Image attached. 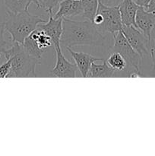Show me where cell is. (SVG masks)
<instances>
[{"label":"cell","instance_id":"obj_1","mask_svg":"<svg viewBox=\"0 0 155 156\" xmlns=\"http://www.w3.org/2000/svg\"><path fill=\"white\" fill-rule=\"evenodd\" d=\"M106 34L100 32L93 21L89 20L63 18L60 46L62 49L77 46L103 47L107 41Z\"/></svg>","mask_w":155,"mask_h":156},{"label":"cell","instance_id":"obj_2","mask_svg":"<svg viewBox=\"0 0 155 156\" xmlns=\"http://www.w3.org/2000/svg\"><path fill=\"white\" fill-rule=\"evenodd\" d=\"M45 21L38 15L30 14L28 10L16 14L7 12V19L4 22L5 30L9 33L12 42L23 44L38 24Z\"/></svg>","mask_w":155,"mask_h":156},{"label":"cell","instance_id":"obj_3","mask_svg":"<svg viewBox=\"0 0 155 156\" xmlns=\"http://www.w3.org/2000/svg\"><path fill=\"white\" fill-rule=\"evenodd\" d=\"M3 55L5 59H12V68L7 78L36 77V67L40 59L29 54L22 44L13 43Z\"/></svg>","mask_w":155,"mask_h":156},{"label":"cell","instance_id":"obj_4","mask_svg":"<svg viewBox=\"0 0 155 156\" xmlns=\"http://www.w3.org/2000/svg\"><path fill=\"white\" fill-rule=\"evenodd\" d=\"M113 44L109 49V53L118 52L123 56L127 62V68L124 70L123 76H128L129 73L134 70H140L142 58L134 50L125 37L122 30L112 34Z\"/></svg>","mask_w":155,"mask_h":156},{"label":"cell","instance_id":"obj_5","mask_svg":"<svg viewBox=\"0 0 155 156\" xmlns=\"http://www.w3.org/2000/svg\"><path fill=\"white\" fill-rule=\"evenodd\" d=\"M97 12L100 14L103 18L102 24L97 27L100 32L113 34L122 30L123 24L119 6L111 7L105 5L99 2Z\"/></svg>","mask_w":155,"mask_h":156},{"label":"cell","instance_id":"obj_6","mask_svg":"<svg viewBox=\"0 0 155 156\" xmlns=\"http://www.w3.org/2000/svg\"><path fill=\"white\" fill-rule=\"evenodd\" d=\"M122 30L132 48L142 59L146 56H150L151 40L147 38L141 30L134 26L123 25Z\"/></svg>","mask_w":155,"mask_h":156},{"label":"cell","instance_id":"obj_7","mask_svg":"<svg viewBox=\"0 0 155 156\" xmlns=\"http://www.w3.org/2000/svg\"><path fill=\"white\" fill-rule=\"evenodd\" d=\"M56 62L54 68L50 70V76L56 78H75L77 66L65 58L60 45L55 46Z\"/></svg>","mask_w":155,"mask_h":156},{"label":"cell","instance_id":"obj_8","mask_svg":"<svg viewBox=\"0 0 155 156\" xmlns=\"http://www.w3.org/2000/svg\"><path fill=\"white\" fill-rule=\"evenodd\" d=\"M49 19L46 23H40L37 27L42 29L51 38L53 47L60 45V39L62 34V22L63 18H54L53 12L49 13Z\"/></svg>","mask_w":155,"mask_h":156},{"label":"cell","instance_id":"obj_9","mask_svg":"<svg viewBox=\"0 0 155 156\" xmlns=\"http://www.w3.org/2000/svg\"><path fill=\"white\" fill-rule=\"evenodd\" d=\"M135 23L137 28L151 40V33L155 27V13L148 12L145 8L141 6L137 12Z\"/></svg>","mask_w":155,"mask_h":156},{"label":"cell","instance_id":"obj_10","mask_svg":"<svg viewBox=\"0 0 155 156\" xmlns=\"http://www.w3.org/2000/svg\"><path fill=\"white\" fill-rule=\"evenodd\" d=\"M66 50L69 52L71 56H72L75 65L77 66L78 69L80 72L81 76L84 78H88L90 68L93 62L104 60L102 58L94 57L89 53L74 51L71 48H67Z\"/></svg>","mask_w":155,"mask_h":156},{"label":"cell","instance_id":"obj_11","mask_svg":"<svg viewBox=\"0 0 155 156\" xmlns=\"http://www.w3.org/2000/svg\"><path fill=\"white\" fill-rule=\"evenodd\" d=\"M83 12L81 0H62L59 9L53 15L54 18H72Z\"/></svg>","mask_w":155,"mask_h":156},{"label":"cell","instance_id":"obj_12","mask_svg":"<svg viewBox=\"0 0 155 156\" xmlns=\"http://www.w3.org/2000/svg\"><path fill=\"white\" fill-rule=\"evenodd\" d=\"M134 0H122L119 5L122 22L123 25L134 26L137 27L135 23V16L137 12L141 8Z\"/></svg>","mask_w":155,"mask_h":156},{"label":"cell","instance_id":"obj_13","mask_svg":"<svg viewBox=\"0 0 155 156\" xmlns=\"http://www.w3.org/2000/svg\"><path fill=\"white\" fill-rule=\"evenodd\" d=\"M115 71L111 68L106 60L103 61L102 64L93 62L90 68L88 77L91 78H112L115 77Z\"/></svg>","mask_w":155,"mask_h":156},{"label":"cell","instance_id":"obj_14","mask_svg":"<svg viewBox=\"0 0 155 156\" xmlns=\"http://www.w3.org/2000/svg\"><path fill=\"white\" fill-rule=\"evenodd\" d=\"M109 53V55L106 62L111 68L115 72H123L127 68V62L122 55L118 52H111Z\"/></svg>","mask_w":155,"mask_h":156},{"label":"cell","instance_id":"obj_15","mask_svg":"<svg viewBox=\"0 0 155 156\" xmlns=\"http://www.w3.org/2000/svg\"><path fill=\"white\" fill-rule=\"evenodd\" d=\"M83 12L81 15L84 19L93 21L98 8V0H81Z\"/></svg>","mask_w":155,"mask_h":156},{"label":"cell","instance_id":"obj_16","mask_svg":"<svg viewBox=\"0 0 155 156\" xmlns=\"http://www.w3.org/2000/svg\"><path fill=\"white\" fill-rule=\"evenodd\" d=\"M30 36L33 40H35L37 45L43 50H46L49 47H51L53 45L51 38L46 34L44 30L39 28V27H36L33 31H32Z\"/></svg>","mask_w":155,"mask_h":156},{"label":"cell","instance_id":"obj_17","mask_svg":"<svg viewBox=\"0 0 155 156\" xmlns=\"http://www.w3.org/2000/svg\"><path fill=\"white\" fill-rule=\"evenodd\" d=\"M22 44L24 46L25 50L29 54L31 55L33 57L37 58L39 59H40L42 58L43 55L46 52L45 50H43V49H41L37 45L35 40H33L30 35L25 38V40H24V43Z\"/></svg>","mask_w":155,"mask_h":156},{"label":"cell","instance_id":"obj_18","mask_svg":"<svg viewBox=\"0 0 155 156\" xmlns=\"http://www.w3.org/2000/svg\"><path fill=\"white\" fill-rule=\"evenodd\" d=\"M4 4L7 12L12 13H19L29 9L28 0H4Z\"/></svg>","mask_w":155,"mask_h":156},{"label":"cell","instance_id":"obj_19","mask_svg":"<svg viewBox=\"0 0 155 156\" xmlns=\"http://www.w3.org/2000/svg\"><path fill=\"white\" fill-rule=\"evenodd\" d=\"M5 24L4 23L0 24V53L4 54L11 47H12L13 42H10L5 39L4 32H5Z\"/></svg>","mask_w":155,"mask_h":156},{"label":"cell","instance_id":"obj_20","mask_svg":"<svg viewBox=\"0 0 155 156\" xmlns=\"http://www.w3.org/2000/svg\"><path fill=\"white\" fill-rule=\"evenodd\" d=\"M62 1V0H40V8L45 9L47 14L51 13Z\"/></svg>","mask_w":155,"mask_h":156},{"label":"cell","instance_id":"obj_21","mask_svg":"<svg viewBox=\"0 0 155 156\" xmlns=\"http://www.w3.org/2000/svg\"><path fill=\"white\" fill-rule=\"evenodd\" d=\"M12 68V59H5V62L0 65V78H7Z\"/></svg>","mask_w":155,"mask_h":156},{"label":"cell","instance_id":"obj_22","mask_svg":"<svg viewBox=\"0 0 155 156\" xmlns=\"http://www.w3.org/2000/svg\"><path fill=\"white\" fill-rule=\"evenodd\" d=\"M150 57L152 59V69H151V76L155 77V38H154V44L151 47L150 50Z\"/></svg>","mask_w":155,"mask_h":156},{"label":"cell","instance_id":"obj_23","mask_svg":"<svg viewBox=\"0 0 155 156\" xmlns=\"http://www.w3.org/2000/svg\"><path fill=\"white\" fill-rule=\"evenodd\" d=\"M98 1L105 5L115 7V6H119L122 0H98Z\"/></svg>","mask_w":155,"mask_h":156},{"label":"cell","instance_id":"obj_24","mask_svg":"<svg viewBox=\"0 0 155 156\" xmlns=\"http://www.w3.org/2000/svg\"><path fill=\"white\" fill-rule=\"evenodd\" d=\"M145 9L148 12L155 13V0H150L147 5L145 7Z\"/></svg>","mask_w":155,"mask_h":156},{"label":"cell","instance_id":"obj_25","mask_svg":"<svg viewBox=\"0 0 155 156\" xmlns=\"http://www.w3.org/2000/svg\"><path fill=\"white\" fill-rule=\"evenodd\" d=\"M134 1H135L137 4L139 5L140 6H142V7L145 8L150 0H134Z\"/></svg>","mask_w":155,"mask_h":156},{"label":"cell","instance_id":"obj_26","mask_svg":"<svg viewBox=\"0 0 155 156\" xmlns=\"http://www.w3.org/2000/svg\"><path fill=\"white\" fill-rule=\"evenodd\" d=\"M31 3H33L37 9L40 8V0H28L29 5H30Z\"/></svg>","mask_w":155,"mask_h":156},{"label":"cell","instance_id":"obj_27","mask_svg":"<svg viewBox=\"0 0 155 156\" xmlns=\"http://www.w3.org/2000/svg\"><path fill=\"white\" fill-rule=\"evenodd\" d=\"M1 57H2V53H0V59H1Z\"/></svg>","mask_w":155,"mask_h":156}]
</instances>
